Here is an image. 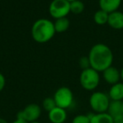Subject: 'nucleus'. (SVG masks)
Returning a JSON list of instances; mask_svg holds the SVG:
<instances>
[{
	"mask_svg": "<svg viewBox=\"0 0 123 123\" xmlns=\"http://www.w3.org/2000/svg\"><path fill=\"white\" fill-rule=\"evenodd\" d=\"M88 57L90 63V68L99 73H102L106 68L112 66L114 55L107 45L98 43L91 47Z\"/></svg>",
	"mask_w": 123,
	"mask_h": 123,
	"instance_id": "obj_1",
	"label": "nucleus"
},
{
	"mask_svg": "<svg viewBox=\"0 0 123 123\" xmlns=\"http://www.w3.org/2000/svg\"><path fill=\"white\" fill-rule=\"evenodd\" d=\"M56 34L54 23L47 19H39L31 27V36L35 41L46 43L51 41Z\"/></svg>",
	"mask_w": 123,
	"mask_h": 123,
	"instance_id": "obj_2",
	"label": "nucleus"
},
{
	"mask_svg": "<svg viewBox=\"0 0 123 123\" xmlns=\"http://www.w3.org/2000/svg\"><path fill=\"white\" fill-rule=\"evenodd\" d=\"M79 82L83 89L85 90H94L99 86L100 82L99 73L92 68L84 69L79 76Z\"/></svg>",
	"mask_w": 123,
	"mask_h": 123,
	"instance_id": "obj_3",
	"label": "nucleus"
},
{
	"mask_svg": "<svg viewBox=\"0 0 123 123\" xmlns=\"http://www.w3.org/2000/svg\"><path fill=\"white\" fill-rule=\"evenodd\" d=\"M111 103L108 94L101 91L94 92L89 97V105L94 113L107 112Z\"/></svg>",
	"mask_w": 123,
	"mask_h": 123,
	"instance_id": "obj_4",
	"label": "nucleus"
},
{
	"mask_svg": "<svg viewBox=\"0 0 123 123\" xmlns=\"http://www.w3.org/2000/svg\"><path fill=\"white\" fill-rule=\"evenodd\" d=\"M53 99L57 107L67 110L74 103V94L69 88L62 86L56 90Z\"/></svg>",
	"mask_w": 123,
	"mask_h": 123,
	"instance_id": "obj_5",
	"label": "nucleus"
},
{
	"mask_svg": "<svg viewBox=\"0 0 123 123\" xmlns=\"http://www.w3.org/2000/svg\"><path fill=\"white\" fill-rule=\"evenodd\" d=\"M70 12V3L67 0H52L49 5V13L55 19L67 17Z\"/></svg>",
	"mask_w": 123,
	"mask_h": 123,
	"instance_id": "obj_6",
	"label": "nucleus"
},
{
	"mask_svg": "<svg viewBox=\"0 0 123 123\" xmlns=\"http://www.w3.org/2000/svg\"><path fill=\"white\" fill-rule=\"evenodd\" d=\"M41 115V108L39 105L29 104L26 105L22 111H19L17 113V118L23 119L28 122H32L35 121H38Z\"/></svg>",
	"mask_w": 123,
	"mask_h": 123,
	"instance_id": "obj_7",
	"label": "nucleus"
},
{
	"mask_svg": "<svg viewBox=\"0 0 123 123\" xmlns=\"http://www.w3.org/2000/svg\"><path fill=\"white\" fill-rule=\"evenodd\" d=\"M103 79L107 84L113 85L121 80V71L114 66H111L102 72Z\"/></svg>",
	"mask_w": 123,
	"mask_h": 123,
	"instance_id": "obj_8",
	"label": "nucleus"
},
{
	"mask_svg": "<svg viewBox=\"0 0 123 123\" xmlns=\"http://www.w3.org/2000/svg\"><path fill=\"white\" fill-rule=\"evenodd\" d=\"M67 111L57 106L48 112V118L51 123H64L67 120Z\"/></svg>",
	"mask_w": 123,
	"mask_h": 123,
	"instance_id": "obj_9",
	"label": "nucleus"
},
{
	"mask_svg": "<svg viewBox=\"0 0 123 123\" xmlns=\"http://www.w3.org/2000/svg\"><path fill=\"white\" fill-rule=\"evenodd\" d=\"M108 25L111 28L114 30L123 29V12L121 11H115L109 14Z\"/></svg>",
	"mask_w": 123,
	"mask_h": 123,
	"instance_id": "obj_10",
	"label": "nucleus"
},
{
	"mask_svg": "<svg viewBox=\"0 0 123 123\" xmlns=\"http://www.w3.org/2000/svg\"><path fill=\"white\" fill-rule=\"evenodd\" d=\"M122 0H99V9L111 14L119 9Z\"/></svg>",
	"mask_w": 123,
	"mask_h": 123,
	"instance_id": "obj_11",
	"label": "nucleus"
},
{
	"mask_svg": "<svg viewBox=\"0 0 123 123\" xmlns=\"http://www.w3.org/2000/svg\"><path fill=\"white\" fill-rule=\"evenodd\" d=\"M111 100H123V82H119L111 85L108 92Z\"/></svg>",
	"mask_w": 123,
	"mask_h": 123,
	"instance_id": "obj_12",
	"label": "nucleus"
},
{
	"mask_svg": "<svg viewBox=\"0 0 123 123\" xmlns=\"http://www.w3.org/2000/svg\"><path fill=\"white\" fill-rule=\"evenodd\" d=\"M90 123H113V117L108 112L89 114Z\"/></svg>",
	"mask_w": 123,
	"mask_h": 123,
	"instance_id": "obj_13",
	"label": "nucleus"
},
{
	"mask_svg": "<svg viewBox=\"0 0 123 123\" xmlns=\"http://www.w3.org/2000/svg\"><path fill=\"white\" fill-rule=\"evenodd\" d=\"M70 26V21L67 17L56 19L54 22V27L56 33H63L68 30Z\"/></svg>",
	"mask_w": 123,
	"mask_h": 123,
	"instance_id": "obj_14",
	"label": "nucleus"
},
{
	"mask_svg": "<svg viewBox=\"0 0 123 123\" xmlns=\"http://www.w3.org/2000/svg\"><path fill=\"white\" fill-rule=\"evenodd\" d=\"M108 19H109V14L100 9L96 11L94 14V23L99 25H104L107 24Z\"/></svg>",
	"mask_w": 123,
	"mask_h": 123,
	"instance_id": "obj_15",
	"label": "nucleus"
},
{
	"mask_svg": "<svg viewBox=\"0 0 123 123\" xmlns=\"http://www.w3.org/2000/svg\"><path fill=\"white\" fill-rule=\"evenodd\" d=\"M107 112L111 115V116H116L121 113V101L118 100H111V103L109 105Z\"/></svg>",
	"mask_w": 123,
	"mask_h": 123,
	"instance_id": "obj_16",
	"label": "nucleus"
},
{
	"mask_svg": "<svg viewBox=\"0 0 123 123\" xmlns=\"http://www.w3.org/2000/svg\"><path fill=\"white\" fill-rule=\"evenodd\" d=\"M84 10V4L80 0H75L70 3V11L74 14H79Z\"/></svg>",
	"mask_w": 123,
	"mask_h": 123,
	"instance_id": "obj_17",
	"label": "nucleus"
},
{
	"mask_svg": "<svg viewBox=\"0 0 123 123\" xmlns=\"http://www.w3.org/2000/svg\"><path fill=\"white\" fill-rule=\"evenodd\" d=\"M42 107L47 112H50L51 110H53L55 107H56V102H55L53 97H47L43 100Z\"/></svg>",
	"mask_w": 123,
	"mask_h": 123,
	"instance_id": "obj_18",
	"label": "nucleus"
},
{
	"mask_svg": "<svg viewBox=\"0 0 123 123\" xmlns=\"http://www.w3.org/2000/svg\"><path fill=\"white\" fill-rule=\"evenodd\" d=\"M72 123H90L89 115H77L73 119Z\"/></svg>",
	"mask_w": 123,
	"mask_h": 123,
	"instance_id": "obj_19",
	"label": "nucleus"
},
{
	"mask_svg": "<svg viewBox=\"0 0 123 123\" xmlns=\"http://www.w3.org/2000/svg\"><path fill=\"white\" fill-rule=\"evenodd\" d=\"M79 64H80V67L84 69L89 68H90V63H89V60L88 56H83L79 59Z\"/></svg>",
	"mask_w": 123,
	"mask_h": 123,
	"instance_id": "obj_20",
	"label": "nucleus"
},
{
	"mask_svg": "<svg viewBox=\"0 0 123 123\" xmlns=\"http://www.w3.org/2000/svg\"><path fill=\"white\" fill-rule=\"evenodd\" d=\"M6 85V79L5 77L4 76V74L0 73V92L4 89Z\"/></svg>",
	"mask_w": 123,
	"mask_h": 123,
	"instance_id": "obj_21",
	"label": "nucleus"
},
{
	"mask_svg": "<svg viewBox=\"0 0 123 123\" xmlns=\"http://www.w3.org/2000/svg\"><path fill=\"white\" fill-rule=\"evenodd\" d=\"M113 123H123V114L113 116Z\"/></svg>",
	"mask_w": 123,
	"mask_h": 123,
	"instance_id": "obj_22",
	"label": "nucleus"
},
{
	"mask_svg": "<svg viewBox=\"0 0 123 123\" xmlns=\"http://www.w3.org/2000/svg\"><path fill=\"white\" fill-rule=\"evenodd\" d=\"M12 123H29V122H28V121H25V120H23V119H19V118H16V119L14 120Z\"/></svg>",
	"mask_w": 123,
	"mask_h": 123,
	"instance_id": "obj_23",
	"label": "nucleus"
},
{
	"mask_svg": "<svg viewBox=\"0 0 123 123\" xmlns=\"http://www.w3.org/2000/svg\"><path fill=\"white\" fill-rule=\"evenodd\" d=\"M0 123H9V122H8L5 119H4V118H2V117H0Z\"/></svg>",
	"mask_w": 123,
	"mask_h": 123,
	"instance_id": "obj_24",
	"label": "nucleus"
},
{
	"mask_svg": "<svg viewBox=\"0 0 123 123\" xmlns=\"http://www.w3.org/2000/svg\"><path fill=\"white\" fill-rule=\"evenodd\" d=\"M120 71H121V79L122 80V82H123V67Z\"/></svg>",
	"mask_w": 123,
	"mask_h": 123,
	"instance_id": "obj_25",
	"label": "nucleus"
},
{
	"mask_svg": "<svg viewBox=\"0 0 123 123\" xmlns=\"http://www.w3.org/2000/svg\"><path fill=\"white\" fill-rule=\"evenodd\" d=\"M121 113L123 114V100L121 101Z\"/></svg>",
	"mask_w": 123,
	"mask_h": 123,
	"instance_id": "obj_26",
	"label": "nucleus"
},
{
	"mask_svg": "<svg viewBox=\"0 0 123 123\" xmlns=\"http://www.w3.org/2000/svg\"><path fill=\"white\" fill-rule=\"evenodd\" d=\"M30 123H41V122L38 121H32V122H30Z\"/></svg>",
	"mask_w": 123,
	"mask_h": 123,
	"instance_id": "obj_27",
	"label": "nucleus"
},
{
	"mask_svg": "<svg viewBox=\"0 0 123 123\" xmlns=\"http://www.w3.org/2000/svg\"><path fill=\"white\" fill-rule=\"evenodd\" d=\"M67 1H68L69 3H72V2H74V1H75V0H67Z\"/></svg>",
	"mask_w": 123,
	"mask_h": 123,
	"instance_id": "obj_28",
	"label": "nucleus"
}]
</instances>
